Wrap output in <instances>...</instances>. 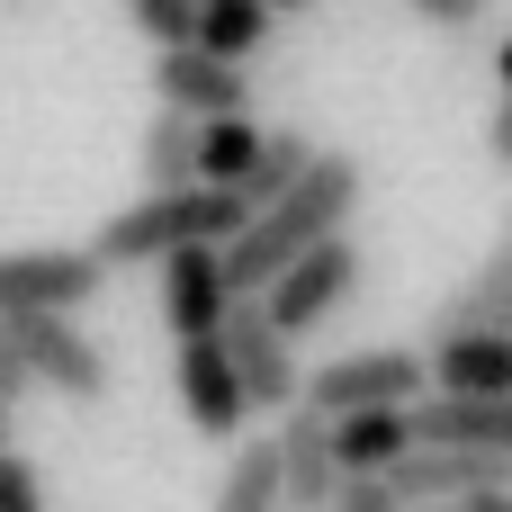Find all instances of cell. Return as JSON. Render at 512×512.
<instances>
[{
	"label": "cell",
	"instance_id": "4fadbf2b",
	"mask_svg": "<svg viewBox=\"0 0 512 512\" xmlns=\"http://www.w3.org/2000/svg\"><path fill=\"white\" fill-rule=\"evenodd\" d=\"M423 360H432V396H512V333H450Z\"/></svg>",
	"mask_w": 512,
	"mask_h": 512
},
{
	"label": "cell",
	"instance_id": "277c9868",
	"mask_svg": "<svg viewBox=\"0 0 512 512\" xmlns=\"http://www.w3.org/2000/svg\"><path fill=\"white\" fill-rule=\"evenodd\" d=\"M216 342H225V360H234V378H243L252 414H288V405L306 396L297 342L270 324V306H261V297H234V306H225V324H216Z\"/></svg>",
	"mask_w": 512,
	"mask_h": 512
},
{
	"label": "cell",
	"instance_id": "9c48e42d",
	"mask_svg": "<svg viewBox=\"0 0 512 512\" xmlns=\"http://www.w3.org/2000/svg\"><path fill=\"white\" fill-rule=\"evenodd\" d=\"M171 387H180V414H189V432H198V441H234V432L252 423V396H243V378H234V360H225V342H216V333L180 342Z\"/></svg>",
	"mask_w": 512,
	"mask_h": 512
},
{
	"label": "cell",
	"instance_id": "d4e9b609",
	"mask_svg": "<svg viewBox=\"0 0 512 512\" xmlns=\"http://www.w3.org/2000/svg\"><path fill=\"white\" fill-rule=\"evenodd\" d=\"M0 396L18 405V396H36V369H27V351H18V324L0 315Z\"/></svg>",
	"mask_w": 512,
	"mask_h": 512
},
{
	"label": "cell",
	"instance_id": "1f68e13d",
	"mask_svg": "<svg viewBox=\"0 0 512 512\" xmlns=\"http://www.w3.org/2000/svg\"><path fill=\"white\" fill-rule=\"evenodd\" d=\"M441 512H450V504H441Z\"/></svg>",
	"mask_w": 512,
	"mask_h": 512
},
{
	"label": "cell",
	"instance_id": "cb8c5ba5",
	"mask_svg": "<svg viewBox=\"0 0 512 512\" xmlns=\"http://www.w3.org/2000/svg\"><path fill=\"white\" fill-rule=\"evenodd\" d=\"M324 512H414V504H405L387 477H342V495H333Z\"/></svg>",
	"mask_w": 512,
	"mask_h": 512
},
{
	"label": "cell",
	"instance_id": "9a60e30c",
	"mask_svg": "<svg viewBox=\"0 0 512 512\" xmlns=\"http://www.w3.org/2000/svg\"><path fill=\"white\" fill-rule=\"evenodd\" d=\"M414 441H423V432H414V405H369V414H342V423H333L342 477H387Z\"/></svg>",
	"mask_w": 512,
	"mask_h": 512
},
{
	"label": "cell",
	"instance_id": "484cf974",
	"mask_svg": "<svg viewBox=\"0 0 512 512\" xmlns=\"http://www.w3.org/2000/svg\"><path fill=\"white\" fill-rule=\"evenodd\" d=\"M414 18H432V27H477L486 18V0H405Z\"/></svg>",
	"mask_w": 512,
	"mask_h": 512
},
{
	"label": "cell",
	"instance_id": "4316f807",
	"mask_svg": "<svg viewBox=\"0 0 512 512\" xmlns=\"http://www.w3.org/2000/svg\"><path fill=\"white\" fill-rule=\"evenodd\" d=\"M486 153H495V162H512V90H504V108L486 117Z\"/></svg>",
	"mask_w": 512,
	"mask_h": 512
},
{
	"label": "cell",
	"instance_id": "5bb4252c",
	"mask_svg": "<svg viewBox=\"0 0 512 512\" xmlns=\"http://www.w3.org/2000/svg\"><path fill=\"white\" fill-rule=\"evenodd\" d=\"M414 432L450 441V450H504L512 459V396H423Z\"/></svg>",
	"mask_w": 512,
	"mask_h": 512
},
{
	"label": "cell",
	"instance_id": "ffe728a7",
	"mask_svg": "<svg viewBox=\"0 0 512 512\" xmlns=\"http://www.w3.org/2000/svg\"><path fill=\"white\" fill-rule=\"evenodd\" d=\"M270 36V0H198V45L225 63H252Z\"/></svg>",
	"mask_w": 512,
	"mask_h": 512
},
{
	"label": "cell",
	"instance_id": "8992f818",
	"mask_svg": "<svg viewBox=\"0 0 512 512\" xmlns=\"http://www.w3.org/2000/svg\"><path fill=\"white\" fill-rule=\"evenodd\" d=\"M351 288H360V243H351V234H324L315 252H297V261L261 288V306H270V324L297 342V333H315Z\"/></svg>",
	"mask_w": 512,
	"mask_h": 512
},
{
	"label": "cell",
	"instance_id": "4dcf8cb0",
	"mask_svg": "<svg viewBox=\"0 0 512 512\" xmlns=\"http://www.w3.org/2000/svg\"><path fill=\"white\" fill-rule=\"evenodd\" d=\"M279 9H315V0H270V18H279Z\"/></svg>",
	"mask_w": 512,
	"mask_h": 512
},
{
	"label": "cell",
	"instance_id": "e0dca14e",
	"mask_svg": "<svg viewBox=\"0 0 512 512\" xmlns=\"http://www.w3.org/2000/svg\"><path fill=\"white\" fill-rule=\"evenodd\" d=\"M207 512H288L279 504V432H270V441H243V450L225 459V486H216Z\"/></svg>",
	"mask_w": 512,
	"mask_h": 512
},
{
	"label": "cell",
	"instance_id": "7c38bea8",
	"mask_svg": "<svg viewBox=\"0 0 512 512\" xmlns=\"http://www.w3.org/2000/svg\"><path fill=\"white\" fill-rule=\"evenodd\" d=\"M342 495V459H333V423L315 405L279 414V504L288 512H324Z\"/></svg>",
	"mask_w": 512,
	"mask_h": 512
},
{
	"label": "cell",
	"instance_id": "7402d4cb",
	"mask_svg": "<svg viewBox=\"0 0 512 512\" xmlns=\"http://www.w3.org/2000/svg\"><path fill=\"white\" fill-rule=\"evenodd\" d=\"M126 18L171 54V45H198V0H126Z\"/></svg>",
	"mask_w": 512,
	"mask_h": 512
},
{
	"label": "cell",
	"instance_id": "f1b7e54d",
	"mask_svg": "<svg viewBox=\"0 0 512 512\" xmlns=\"http://www.w3.org/2000/svg\"><path fill=\"white\" fill-rule=\"evenodd\" d=\"M495 72H504V90H512V36H504V45H495Z\"/></svg>",
	"mask_w": 512,
	"mask_h": 512
},
{
	"label": "cell",
	"instance_id": "d6986e66",
	"mask_svg": "<svg viewBox=\"0 0 512 512\" xmlns=\"http://www.w3.org/2000/svg\"><path fill=\"white\" fill-rule=\"evenodd\" d=\"M189 180H198V117L162 108L144 126V189H189Z\"/></svg>",
	"mask_w": 512,
	"mask_h": 512
},
{
	"label": "cell",
	"instance_id": "ac0fdd59",
	"mask_svg": "<svg viewBox=\"0 0 512 512\" xmlns=\"http://www.w3.org/2000/svg\"><path fill=\"white\" fill-rule=\"evenodd\" d=\"M252 162H261V126L252 117H198V180L207 189H243Z\"/></svg>",
	"mask_w": 512,
	"mask_h": 512
},
{
	"label": "cell",
	"instance_id": "83f0119b",
	"mask_svg": "<svg viewBox=\"0 0 512 512\" xmlns=\"http://www.w3.org/2000/svg\"><path fill=\"white\" fill-rule=\"evenodd\" d=\"M450 512H512V486H486V495H468V504H450Z\"/></svg>",
	"mask_w": 512,
	"mask_h": 512
},
{
	"label": "cell",
	"instance_id": "6da1fadb",
	"mask_svg": "<svg viewBox=\"0 0 512 512\" xmlns=\"http://www.w3.org/2000/svg\"><path fill=\"white\" fill-rule=\"evenodd\" d=\"M351 207H360V162H351V153H315V162L297 171V189H279L270 207H252L243 234L225 243V279H234V297H261L297 252H315L324 234H342Z\"/></svg>",
	"mask_w": 512,
	"mask_h": 512
},
{
	"label": "cell",
	"instance_id": "f546056e",
	"mask_svg": "<svg viewBox=\"0 0 512 512\" xmlns=\"http://www.w3.org/2000/svg\"><path fill=\"white\" fill-rule=\"evenodd\" d=\"M9 414H18V405H9V396H0V450H9Z\"/></svg>",
	"mask_w": 512,
	"mask_h": 512
},
{
	"label": "cell",
	"instance_id": "ba28073f",
	"mask_svg": "<svg viewBox=\"0 0 512 512\" xmlns=\"http://www.w3.org/2000/svg\"><path fill=\"white\" fill-rule=\"evenodd\" d=\"M387 486H396L414 512H441V504H468V495H486V486H512V459H504V450H450V441H414V450L387 468Z\"/></svg>",
	"mask_w": 512,
	"mask_h": 512
},
{
	"label": "cell",
	"instance_id": "8fae6325",
	"mask_svg": "<svg viewBox=\"0 0 512 512\" xmlns=\"http://www.w3.org/2000/svg\"><path fill=\"white\" fill-rule=\"evenodd\" d=\"M225 306H234L225 243H180V252H162V324H171L180 342L216 333V324H225Z\"/></svg>",
	"mask_w": 512,
	"mask_h": 512
},
{
	"label": "cell",
	"instance_id": "5b68a950",
	"mask_svg": "<svg viewBox=\"0 0 512 512\" xmlns=\"http://www.w3.org/2000/svg\"><path fill=\"white\" fill-rule=\"evenodd\" d=\"M99 288H108V261L90 243L0 252V315H81Z\"/></svg>",
	"mask_w": 512,
	"mask_h": 512
},
{
	"label": "cell",
	"instance_id": "44dd1931",
	"mask_svg": "<svg viewBox=\"0 0 512 512\" xmlns=\"http://www.w3.org/2000/svg\"><path fill=\"white\" fill-rule=\"evenodd\" d=\"M315 153H324V144H315V135H297V126H279V135H261V162L243 171V207H270L279 189H297V171H306Z\"/></svg>",
	"mask_w": 512,
	"mask_h": 512
},
{
	"label": "cell",
	"instance_id": "30bf717a",
	"mask_svg": "<svg viewBox=\"0 0 512 512\" xmlns=\"http://www.w3.org/2000/svg\"><path fill=\"white\" fill-rule=\"evenodd\" d=\"M153 90L180 117H252V72L225 63V54H207V45H171L153 63Z\"/></svg>",
	"mask_w": 512,
	"mask_h": 512
},
{
	"label": "cell",
	"instance_id": "7a4b0ae2",
	"mask_svg": "<svg viewBox=\"0 0 512 512\" xmlns=\"http://www.w3.org/2000/svg\"><path fill=\"white\" fill-rule=\"evenodd\" d=\"M243 189H207V180H189V189H144L135 207H117L108 225H99V261L108 270H144V261H162V252H180V243H234L243 234Z\"/></svg>",
	"mask_w": 512,
	"mask_h": 512
},
{
	"label": "cell",
	"instance_id": "603a6c76",
	"mask_svg": "<svg viewBox=\"0 0 512 512\" xmlns=\"http://www.w3.org/2000/svg\"><path fill=\"white\" fill-rule=\"evenodd\" d=\"M0 512H45V477L18 450H0Z\"/></svg>",
	"mask_w": 512,
	"mask_h": 512
},
{
	"label": "cell",
	"instance_id": "2e32d148",
	"mask_svg": "<svg viewBox=\"0 0 512 512\" xmlns=\"http://www.w3.org/2000/svg\"><path fill=\"white\" fill-rule=\"evenodd\" d=\"M450 333H512V243L486 252V270L432 315V342H450Z\"/></svg>",
	"mask_w": 512,
	"mask_h": 512
},
{
	"label": "cell",
	"instance_id": "52a82bcc",
	"mask_svg": "<svg viewBox=\"0 0 512 512\" xmlns=\"http://www.w3.org/2000/svg\"><path fill=\"white\" fill-rule=\"evenodd\" d=\"M9 324H18V351H27V369H36L45 396H63V405H108V351H99L72 315H9Z\"/></svg>",
	"mask_w": 512,
	"mask_h": 512
},
{
	"label": "cell",
	"instance_id": "3957f363",
	"mask_svg": "<svg viewBox=\"0 0 512 512\" xmlns=\"http://www.w3.org/2000/svg\"><path fill=\"white\" fill-rule=\"evenodd\" d=\"M423 396H432V360L378 342V351H342V360L306 369V396H297V405H315L324 423H342V414H369V405H423Z\"/></svg>",
	"mask_w": 512,
	"mask_h": 512
}]
</instances>
